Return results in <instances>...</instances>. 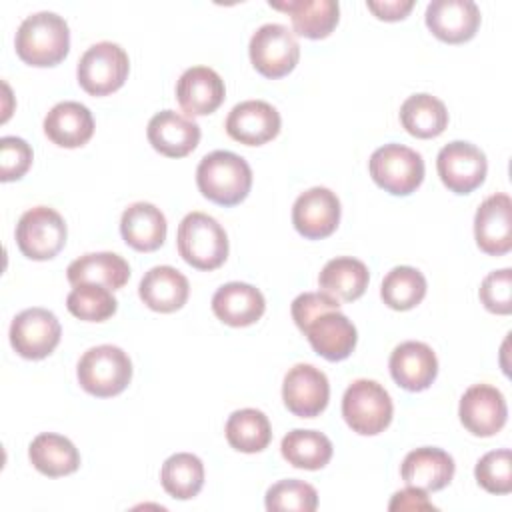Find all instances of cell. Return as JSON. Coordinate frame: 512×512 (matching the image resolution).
Returning <instances> with one entry per match:
<instances>
[{
    "instance_id": "obj_3",
    "label": "cell",
    "mask_w": 512,
    "mask_h": 512,
    "mask_svg": "<svg viewBox=\"0 0 512 512\" xmlns=\"http://www.w3.org/2000/svg\"><path fill=\"white\" fill-rule=\"evenodd\" d=\"M178 254L196 270H216L228 258V236L216 218L190 212L178 224Z\"/></svg>"
},
{
    "instance_id": "obj_26",
    "label": "cell",
    "mask_w": 512,
    "mask_h": 512,
    "mask_svg": "<svg viewBox=\"0 0 512 512\" xmlns=\"http://www.w3.org/2000/svg\"><path fill=\"white\" fill-rule=\"evenodd\" d=\"M166 218L160 208L150 202L130 204L120 218V234L124 242L138 252H154L166 240Z\"/></svg>"
},
{
    "instance_id": "obj_2",
    "label": "cell",
    "mask_w": 512,
    "mask_h": 512,
    "mask_svg": "<svg viewBox=\"0 0 512 512\" xmlns=\"http://www.w3.org/2000/svg\"><path fill=\"white\" fill-rule=\"evenodd\" d=\"M196 184L204 198L220 206L240 204L252 188V170L248 162L228 150L206 154L196 168Z\"/></svg>"
},
{
    "instance_id": "obj_43",
    "label": "cell",
    "mask_w": 512,
    "mask_h": 512,
    "mask_svg": "<svg viewBox=\"0 0 512 512\" xmlns=\"http://www.w3.org/2000/svg\"><path fill=\"white\" fill-rule=\"evenodd\" d=\"M368 10L376 14V18L386 20V22H396L408 16V12L414 8L412 0H368L366 2Z\"/></svg>"
},
{
    "instance_id": "obj_36",
    "label": "cell",
    "mask_w": 512,
    "mask_h": 512,
    "mask_svg": "<svg viewBox=\"0 0 512 512\" xmlns=\"http://www.w3.org/2000/svg\"><path fill=\"white\" fill-rule=\"evenodd\" d=\"M66 308L72 316L84 322H104L114 316L118 302L112 290L98 284H76L66 298Z\"/></svg>"
},
{
    "instance_id": "obj_10",
    "label": "cell",
    "mask_w": 512,
    "mask_h": 512,
    "mask_svg": "<svg viewBox=\"0 0 512 512\" xmlns=\"http://www.w3.org/2000/svg\"><path fill=\"white\" fill-rule=\"evenodd\" d=\"M10 344L26 360H42L60 342L62 326L54 312L46 308H26L10 324Z\"/></svg>"
},
{
    "instance_id": "obj_13",
    "label": "cell",
    "mask_w": 512,
    "mask_h": 512,
    "mask_svg": "<svg viewBox=\"0 0 512 512\" xmlns=\"http://www.w3.org/2000/svg\"><path fill=\"white\" fill-rule=\"evenodd\" d=\"M458 416L470 434L488 438L504 428L508 406L498 388L490 384H474L462 394Z\"/></svg>"
},
{
    "instance_id": "obj_34",
    "label": "cell",
    "mask_w": 512,
    "mask_h": 512,
    "mask_svg": "<svg viewBox=\"0 0 512 512\" xmlns=\"http://www.w3.org/2000/svg\"><path fill=\"white\" fill-rule=\"evenodd\" d=\"M160 482L172 498L190 500L204 486V464L196 454L190 452L172 454L162 464Z\"/></svg>"
},
{
    "instance_id": "obj_17",
    "label": "cell",
    "mask_w": 512,
    "mask_h": 512,
    "mask_svg": "<svg viewBox=\"0 0 512 512\" xmlns=\"http://www.w3.org/2000/svg\"><path fill=\"white\" fill-rule=\"evenodd\" d=\"M316 354L330 362L348 358L358 342V332L352 320L340 310H328L312 318L302 330Z\"/></svg>"
},
{
    "instance_id": "obj_35",
    "label": "cell",
    "mask_w": 512,
    "mask_h": 512,
    "mask_svg": "<svg viewBox=\"0 0 512 512\" xmlns=\"http://www.w3.org/2000/svg\"><path fill=\"white\" fill-rule=\"evenodd\" d=\"M380 296L392 310H410L424 300L426 278L412 266H396L384 276Z\"/></svg>"
},
{
    "instance_id": "obj_7",
    "label": "cell",
    "mask_w": 512,
    "mask_h": 512,
    "mask_svg": "<svg viewBox=\"0 0 512 512\" xmlns=\"http://www.w3.org/2000/svg\"><path fill=\"white\" fill-rule=\"evenodd\" d=\"M130 60L122 46L114 42L92 44L78 60V84L90 96H108L128 78Z\"/></svg>"
},
{
    "instance_id": "obj_40",
    "label": "cell",
    "mask_w": 512,
    "mask_h": 512,
    "mask_svg": "<svg viewBox=\"0 0 512 512\" xmlns=\"http://www.w3.org/2000/svg\"><path fill=\"white\" fill-rule=\"evenodd\" d=\"M32 164V148L18 136L0 138V180H20Z\"/></svg>"
},
{
    "instance_id": "obj_19",
    "label": "cell",
    "mask_w": 512,
    "mask_h": 512,
    "mask_svg": "<svg viewBox=\"0 0 512 512\" xmlns=\"http://www.w3.org/2000/svg\"><path fill=\"white\" fill-rule=\"evenodd\" d=\"M224 96V80L208 66H192L176 82V100L188 116L212 114L220 108Z\"/></svg>"
},
{
    "instance_id": "obj_22",
    "label": "cell",
    "mask_w": 512,
    "mask_h": 512,
    "mask_svg": "<svg viewBox=\"0 0 512 512\" xmlns=\"http://www.w3.org/2000/svg\"><path fill=\"white\" fill-rule=\"evenodd\" d=\"M454 468V458L446 450L422 446L404 456L400 474L406 486L436 492L452 482Z\"/></svg>"
},
{
    "instance_id": "obj_21",
    "label": "cell",
    "mask_w": 512,
    "mask_h": 512,
    "mask_svg": "<svg viewBox=\"0 0 512 512\" xmlns=\"http://www.w3.org/2000/svg\"><path fill=\"white\" fill-rule=\"evenodd\" d=\"M148 142L168 158L188 156L200 142V126L174 110L156 112L146 128Z\"/></svg>"
},
{
    "instance_id": "obj_6",
    "label": "cell",
    "mask_w": 512,
    "mask_h": 512,
    "mask_svg": "<svg viewBox=\"0 0 512 512\" xmlns=\"http://www.w3.org/2000/svg\"><path fill=\"white\" fill-rule=\"evenodd\" d=\"M372 180L394 196L412 194L424 180L422 156L404 144H384L368 160Z\"/></svg>"
},
{
    "instance_id": "obj_18",
    "label": "cell",
    "mask_w": 512,
    "mask_h": 512,
    "mask_svg": "<svg viewBox=\"0 0 512 512\" xmlns=\"http://www.w3.org/2000/svg\"><path fill=\"white\" fill-rule=\"evenodd\" d=\"M426 26L442 42H468L480 26V8L472 0H432L426 6Z\"/></svg>"
},
{
    "instance_id": "obj_41",
    "label": "cell",
    "mask_w": 512,
    "mask_h": 512,
    "mask_svg": "<svg viewBox=\"0 0 512 512\" xmlns=\"http://www.w3.org/2000/svg\"><path fill=\"white\" fill-rule=\"evenodd\" d=\"M328 310H340V302L338 298L326 292H304L292 300V308H290L292 318L300 330H304V326L312 318Z\"/></svg>"
},
{
    "instance_id": "obj_33",
    "label": "cell",
    "mask_w": 512,
    "mask_h": 512,
    "mask_svg": "<svg viewBox=\"0 0 512 512\" xmlns=\"http://www.w3.org/2000/svg\"><path fill=\"white\" fill-rule=\"evenodd\" d=\"M226 440L228 444L246 454L262 452L272 440L270 420L262 410L242 408L228 416L226 420Z\"/></svg>"
},
{
    "instance_id": "obj_29",
    "label": "cell",
    "mask_w": 512,
    "mask_h": 512,
    "mask_svg": "<svg viewBox=\"0 0 512 512\" xmlns=\"http://www.w3.org/2000/svg\"><path fill=\"white\" fill-rule=\"evenodd\" d=\"M28 458L32 466L48 478L68 476L80 466L78 448L66 436L54 432L38 434L28 446Z\"/></svg>"
},
{
    "instance_id": "obj_14",
    "label": "cell",
    "mask_w": 512,
    "mask_h": 512,
    "mask_svg": "<svg viewBox=\"0 0 512 512\" xmlns=\"http://www.w3.org/2000/svg\"><path fill=\"white\" fill-rule=\"evenodd\" d=\"M340 222V200L324 188L314 186L302 192L292 206V224L296 232L308 240L330 236Z\"/></svg>"
},
{
    "instance_id": "obj_12",
    "label": "cell",
    "mask_w": 512,
    "mask_h": 512,
    "mask_svg": "<svg viewBox=\"0 0 512 512\" xmlns=\"http://www.w3.org/2000/svg\"><path fill=\"white\" fill-rule=\"evenodd\" d=\"M284 406L300 418H314L328 406L330 384L326 374L312 364L292 366L282 382Z\"/></svg>"
},
{
    "instance_id": "obj_39",
    "label": "cell",
    "mask_w": 512,
    "mask_h": 512,
    "mask_svg": "<svg viewBox=\"0 0 512 512\" xmlns=\"http://www.w3.org/2000/svg\"><path fill=\"white\" fill-rule=\"evenodd\" d=\"M480 302L488 312L510 314L512 312V270L502 268L490 272L480 284Z\"/></svg>"
},
{
    "instance_id": "obj_1",
    "label": "cell",
    "mask_w": 512,
    "mask_h": 512,
    "mask_svg": "<svg viewBox=\"0 0 512 512\" xmlns=\"http://www.w3.org/2000/svg\"><path fill=\"white\" fill-rule=\"evenodd\" d=\"M16 54L38 68L60 64L70 50V30L62 16L42 10L26 16L16 30Z\"/></svg>"
},
{
    "instance_id": "obj_32",
    "label": "cell",
    "mask_w": 512,
    "mask_h": 512,
    "mask_svg": "<svg viewBox=\"0 0 512 512\" xmlns=\"http://www.w3.org/2000/svg\"><path fill=\"white\" fill-rule=\"evenodd\" d=\"M280 452L284 460L294 468L320 470L330 462L334 448L326 434L296 428L282 438Z\"/></svg>"
},
{
    "instance_id": "obj_16",
    "label": "cell",
    "mask_w": 512,
    "mask_h": 512,
    "mask_svg": "<svg viewBox=\"0 0 512 512\" xmlns=\"http://www.w3.org/2000/svg\"><path fill=\"white\" fill-rule=\"evenodd\" d=\"M474 238L488 256H504L512 248V200L508 194L488 196L474 216Z\"/></svg>"
},
{
    "instance_id": "obj_11",
    "label": "cell",
    "mask_w": 512,
    "mask_h": 512,
    "mask_svg": "<svg viewBox=\"0 0 512 512\" xmlns=\"http://www.w3.org/2000/svg\"><path fill=\"white\" fill-rule=\"evenodd\" d=\"M436 170L442 184L454 194H470L476 190L488 172L486 156L470 142L454 140L440 148Z\"/></svg>"
},
{
    "instance_id": "obj_9",
    "label": "cell",
    "mask_w": 512,
    "mask_h": 512,
    "mask_svg": "<svg viewBox=\"0 0 512 512\" xmlns=\"http://www.w3.org/2000/svg\"><path fill=\"white\" fill-rule=\"evenodd\" d=\"M66 222L48 206L26 210L16 224V244L30 260H50L66 244Z\"/></svg>"
},
{
    "instance_id": "obj_15",
    "label": "cell",
    "mask_w": 512,
    "mask_h": 512,
    "mask_svg": "<svg viewBox=\"0 0 512 512\" xmlns=\"http://www.w3.org/2000/svg\"><path fill=\"white\" fill-rule=\"evenodd\" d=\"M282 126L278 110L264 100H244L226 118V132L232 140L246 146H262L278 136Z\"/></svg>"
},
{
    "instance_id": "obj_20",
    "label": "cell",
    "mask_w": 512,
    "mask_h": 512,
    "mask_svg": "<svg viewBox=\"0 0 512 512\" xmlns=\"http://www.w3.org/2000/svg\"><path fill=\"white\" fill-rule=\"evenodd\" d=\"M388 366L394 382L408 392L426 390L438 374V360L434 350L418 340L398 344L390 354Z\"/></svg>"
},
{
    "instance_id": "obj_23",
    "label": "cell",
    "mask_w": 512,
    "mask_h": 512,
    "mask_svg": "<svg viewBox=\"0 0 512 512\" xmlns=\"http://www.w3.org/2000/svg\"><path fill=\"white\" fill-rule=\"evenodd\" d=\"M266 310L262 292L246 282H228L212 296V312L228 326L242 328L258 322Z\"/></svg>"
},
{
    "instance_id": "obj_38",
    "label": "cell",
    "mask_w": 512,
    "mask_h": 512,
    "mask_svg": "<svg viewBox=\"0 0 512 512\" xmlns=\"http://www.w3.org/2000/svg\"><path fill=\"white\" fill-rule=\"evenodd\" d=\"M476 482L490 494L512 492V454L508 448L486 452L474 468Z\"/></svg>"
},
{
    "instance_id": "obj_30",
    "label": "cell",
    "mask_w": 512,
    "mask_h": 512,
    "mask_svg": "<svg viewBox=\"0 0 512 512\" xmlns=\"http://www.w3.org/2000/svg\"><path fill=\"white\" fill-rule=\"evenodd\" d=\"M368 280L370 272L366 264L352 256H338L328 260L318 276L322 292L344 302L358 300L366 292Z\"/></svg>"
},
{
    "instance_id": "obj_27",
    "label": "cell",
    "mask_w": 512,
    "mask_h": 512,
    "mask_svg": "<svg viewBox=\"0 0 512 512\" xmlns=\"http://www.w3.org/2000/svg\"><path fill=\"white\" fill-rule=\"evenodd\" d=\"M270 6L290 16L292 28L298 36L320 40L330 36L340 18V6L336 0H290L272 2Z\"/></svg>"
},
{
    "instance_id": "obj_4",
    "label": "cell",
    "mask_w": 512,
    "mask_h": 512,
    "mask_svg": "<svg viewBox=\"0 0 512 512\" xmlns=\"http://www.w3.org/2000/svg\"><path fill=\"white\" fill-rule=\"evenodd\" d=\"M78 382L96 398H112L126 390L132 380V362L128 354L112 344H100L78 360Z\"/></svg>"
},
{
    "instance_id": "obj_28",
    "label": "cell",
    "mask_w": 512,
    "mask_h": 512,
    "mask_svg": "<svg viewBox=\"0 0 512 512\" xmlns=\"http://www.w3.org/2000/svg\"><path fill=\"white\" fill-rule=\"evenodd\" d=\"M66 276L72 286L98 284L108 290H118L128 282L130 266L114 252H90L70 262Z\"/></svg>"
},
{
    "instance_id": "obj_37",
    "label": "cell",
    "mask_w": 512,
    "mask_h": 512,
    "mask_svg": "<svg viewBox=\"0 0 512 512\" xmlns=\"http://www.w3.org/2000/svg\"><path fill=\"white\" fill-rule=\"evenodd\" d=\"M264 504L270 512H314L318 506V492L308 482L288 478L268 488Z\"/></svg>"
},
{
    "instance_id": "obj_25",
    "label": "cell",
    "mask_w": 512,
    "mask_h": 512,
    "mask_svg": "<svg viewBox=\"0 0 512 512\" xmlns=\"http://www.w3.org/2000/svg\"><path fill=\"white\" fill-rule=\"evenodd\" d=\"M44 134L60 148L84 146L94 134L92 112L74 100L58 102L44 118Z\"/></svg>"
},
{
    "instance_id": "obj_8",
    "label": "cell",
    "mask_w": 512,
    "mask_h": 512,
    "mask_svg": "<svg viewBox=\"0 0 512 512\" xmlns=\"http://www.w3.org/2000/svg\"><path fill=\"white\" fill-rule=\"evenodd\" d=\"M250 62L264 78H282L292 72L300 58V44L284 24H264L250 38Z\"/></svg>"
},
{
    "instance_id": "obj_5",
    "label": "cell",
    "mask_w": 512,
    "mask_h": 512,
    "mask_svg": "<svg viewBox=\"0 0 512 512\" xmlns=\"http://www.w3.org/2000/svg\"><path fill=\"white\" fill-rule=\"evenodd\" d=\"M392 414V398L376 380L358 378L342 396V416L356 434L376 436L384 432L392 422Z\"/></svg>"
},
{
    "instance_id": "obj_24",
    "label": "cell",
    "mask_w": 512,
    "mask_h": 512,
    "mask_svg": "<svg viewBox=\"0 0 512 512\" xmlns=\"http://www.w3.org/2000/svg\"><path fill=\"white\" fill-rule=\"evenodd\" d=\"M142 302L154 312H176L180 310L190 294L188 278L172 266H154L150 268L138 286Z\"/></svg>"
},
{
    "instance_id": "obj_31",
    "label": "cell",
    "mask_w": 512,
    "mask_h": 512,
    "mask_svg": "<svg viewBox=\"0 0 512 512\" xmlns=\"http://www.w3.org/2000/svg\"><path fill=\"white\" fill-rule=\"evenodd\" d=\"M400 122L410 136L436 138L448 126V110L442 100L432 94H412L400 106Z\"/></svg>"
},
{
    "instance_id": "obj_42",
    "label": "cell",
    "mask_w": 512,
    "mask_h": 512,
    "mask_svg": "<svg viewBox=\"0 0 512 512\" xmlns=\"http://www.w3.org/2000/svg\"><path fill=\"white\" fill-rule=\"evenodd\" d=\"M388 510H410L412 512V510H436V506L426 498L424 490L406 486L404 490H398L392 496Z\"/></svg>"
}]
</instances>
